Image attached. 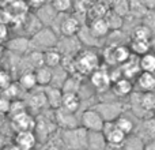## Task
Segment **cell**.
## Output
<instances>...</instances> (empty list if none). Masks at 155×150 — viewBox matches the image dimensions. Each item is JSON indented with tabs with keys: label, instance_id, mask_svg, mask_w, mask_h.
I'll return each instance as SVG.
<instances>
[{
	"label": "cell",
	"instance_id": "4fadbf2b",
	"mask_svg": "<svg viewBox=\"0 0 155 150\" xmlns=\"http://www.w3.org/2000/svg\"><path fill=\"white\" fill-rule=\"evenodd\" d=\"M135 83L140 93H155V74L142 71L135 79Z\"/></svg>",
	"mask_w": 155,
	"mask_h": 150
},
{
	"label": "cell",
	"instance_id": "44dd1931",
	"mask_svg": "<svg viewBox=\"0 0 155 150\" xmlns=\"http://www.w3.org/2000/svg\"><path fill=\"white\" fill-rule=\"evenodd\" d=\"M80 108V97L78 93H64L61 101V109L71 113H76Z\"/></svg>",
	"mask_w": 155,
	"mask_h": 150
},
{
	"label": "cell",
	"instance_id": "f546056e",
	"mask_svg": "<svg viewBox=\"0 0 155 150\" xmlns=\"http://www.w3.org/2000/svg\"><path fill=\"white\" fill-rule=\"evenodd\" d=\"M105 19H106L110 30H113V32H118L124 25V18L120 16L118 14H116L114 11H109L106 14V16H105Z\"/></svg>",
	"mask_w": 155,
	"mask_h": 150
},
{
	"label": "cell",
	"instance_id": "d4e9b609",
	"mask_svg": "<svg viewBox=\"0 0 155 150\" xmlns=\"http://www.w3.org/2000/svg\"><path fill=\"white\" fill-rule=\"evenodd\" d=\"M129 49H131L132 55L140 57L144 53L151 51V44L150 41H143V40H131V44H129Z\"/></svg>",
	"mask_w": 155,
	"mask_h": 150
},
{
	"label": "cell",
	"instance_id": "30bf717a",
	"mask_svg": "<svg viewBox=\"0 0 155 150\" xmlns=\"http://www.w3.org/2000/svg\"><path fill=\"white\" fill-rule=\"evenodd\" d=\"M75 119H76L75 113L67 112V111L61 109V108L54 111V121H56L57 127H60L61 130H72L79 127L80 124H78Z\"/></svg>",
	"mask_w": 155,
	"mask_h": 150
},
{
	"label": "cell",
	"instance_id": "836d02e7",
	"mask_svg": "<svg viewBox=\"0 0 155 150\" xmlns=\"http://www.w3.org/2000/svg\"><path fill=\"white\" fill-rule=\"evenodd\" d=\"M112 11H114L123 18L127 16L129 14V0H114Z\"/></svg>",
	"mask_w": 155,
	"mask_h": 150
},
{
	"label": "cell",
	"instance_id": "7402d4cb",
	"mask_svg": "<svg viewBox=\"0 0 155 150\" xmlns=\"http://www.w3.org/2000/svg\"><path fill=\"white\" fill-rule=\"evenodd\" d=\"M63 62V55L57 48H51L44 51V64L48 66L51 68H56L61 64Z\"/></svg>",
	"mask_w": 155,
	"mask_h": 150
},
{
	"label": "cell",
	"instance_id": "ba28073f",
	"mask_svg": "<svg viewBox=\"0 0 155 150\" xmlns=\"http://www.w3.org/2000/svg\"><path fill=\"white\" fill-rule=\"evenodd\" d=\"M102 134L106 138V142L109 145H124L127 139V135L121 130L116 127L114 121H105V126L102 128Z\"/></svg>",
	"mask_w": 155,
	"mask_h": 150
},
{
	"label": "cell",
	"instance_id": "1f68e13d",
	"mask_svg": "<svg viewBox=\"0 0 155 150\" xmlns=\"http://www.w3.org/2000/svg\"><path fill=\"white\" fill-rule=\"evenodd\" d=\"M49 3L59 14H68L72 8V0H51Z\"/></svg>",
	"mask_w": 155,
	"mask_h": 150
},
{
	"label": "cell",
	"instance_id": "d6986e66",
	"mask_svg": "<svg viewBox=\"0 0 155 150\" xmlns=\"http://www.w3.org/2000/svg\"><path fill=\"white\" fill-rule=\"evenodd\" d=\"M35 73V79H37V85L41 87H46V86L52 85L53 80V68L48 67V66H41L37 70H34Z\"/></svg>",
	"mask_w": 155,
	"mask_h": 150
},
{
	"label": "cell",
	"instance_id": "cb8c5ba5",
	"mask_svg": "<svg viewBox=\"0 0 155 150\" xmlns=\"http://www.w3.org/2000/svg\"><path fill=\"white\" fill-rule=\"evenodd\" d=\"M19 87H22L23 90L31 91L37 86V79H35V73L34 70H26L25 73H22L21 78H19Z\"/></svg>",
	"mask_w": 155,
	"mask_h": 150
},
{
	"label": "cell",
	"instance_id": "9c48e42d",
	"mask_svg": "<svg viewBox=\"0 0 155 150\" xmlns=\"http://www.w3.org/2000/svg\"><path fill=\"white\" fill-rule=\"evenodd\" d=\"M34 14L38 18V21L42 23V26H48V27L53 26L56 19H57V15H59V12L54 10L53 5H52L49 2L46 3V4H44L42 7L37 8Z\"/></svg>",
	"mask_w": 155,
	"mask_h": 150
},
{
	"label": "cell",
	"instance_id": "e575fe53",
	"mask_svg": "<svg viewBox=\"0 0 155 150\" xmlns=\"http://www.w3.org/2000/svg\"><path fill=\"white\" fill-rule=\"evenodd\" d=\"M142 23H144L146 26L155 34V11H147V14L143 16Z\"/></svg>",
	"mask_w": 155,
	"mask_h": 150
},
{
	"label": "cell",
	"instance_id": "8d00e7d4",
	"mask_svg": "<svg viewBox=\"0 0 155 150\" xmlns=\"http://www.w3.org/2000/svg\"><path fill=\"white\" fill-rule=\"evenodd\" d=\"M11 85V77L5 71H0V87L5 89L7 86Z\"/></svg>",
	"mask_w": 155,
	"mask_h": 150
},
{
	"label": "cell",
	"instance_id": "8fae6325",
	"mask_svg": "<svg viewBox=\"0 0 155 150\" xmlns=\"http://www.w3.org/2000/svg\"><path fill=\"white\" fill-rule=\"evenodd\" d=\"M37 135L34 131H16L14 143L21 150H33L37 145Z\"/></svg>",
	"mask_w": 155,
	"mask_h": 150
},
{
	"label": "cell",
	"instance_id": "f35d334b",
	"mask_svg": "<svg viewBox=\"0 0 155 150\" xmlns=\"http://www.w3.org/2000/svg\"><path fill=\"white\" fill-rule=\"evenodd\" d=\"M148 11H155V0H139Z\"/></svg>",
	"mask_w": 155,
	"mask_h": 150
},
{
	"label": "cell",
	"instance_id": "d6a6232c",
	"mask_svg": "<svg viewBox=\"0 0 155 150\" xmlns=\"http://www.w3.org/2000/svg\"><path fill=\"white\" fill-rule=\"evenodd\" d=\"M23 112H27V105L26 102L23 101H19V100H15V101H11V107H10V111H8V115L10 118H15V116L21 115Z\"/></svg>",
	"mask_w": 155,
	"mask_h": 150
},
{
	"label": "cell",
	"instance_id": "ab89813d",
	"mask_svg": "<svg viewBox=\"0 0 155 150\" xmlns=\"http://www.w3.org/2000/svg\"><path fill=\"white\" fill-rule=\"evenodd\" d=\"M7 36H8L7 26H5L4 23H2V22H0V43L7 40Z\"/></svg>",
	"mask_w": 155,
	"mask_h": 150
},
{
	"label": "cell",
	"instance_id": "e0dca14e",
	"mask_svg": "<svg viewBox=\"0 0 155 150\" xmlns=\"http://www.w3.org/2000/svg\"><path fill=\"white\" fill-rule=\"evenodd\" d=\"M88 30H90V33L95 38L101 40V38L106 37V36L109 34L110 27H109V25H107V22L105 18H95L91 21L90 25H88Z\"/></svg>",
	"mask_w": 155,
	"mask_h": 150
},
{
	"label": "cell",
	"instance_id": "83f0119b",
	"mask_svg": "<svg viewBox=\"0 0 155 150\" xmlns=\"http://www.w3.org/2000/svg\"><path fill=\"white\" fill-rule=\"evenodd\" d=\"M123 146L124 150H144L146 142L137 134H132L129 137H127Z\"/></svg>",
	"mask_w": 155,
	"mask_h": 150
},
{
	"label": "cell",
	"instance_id": "b9f144b4",
	"mask_svg": "<svg viewBox=\"0 0 155 150\" xmlns=\"http://www.w3.org/2000/svg\"><path fill=\"white\" fill-rule=\"evenodd\" d=\"M150 44H151V51H153L154 53H155V34L153 36V38H151Z\"/></svg>",
	"mask_w": 155,
	"mask_h": 150
},
{
	"label": "cell",
	"instance_id": "60d3db41",
	"mask_svg": "<svg viewBox=\"0 0 155 150\" xmlns=\"http://www.w3.org/2000/svg\"><path fill=\"white\" fill-rule=\"evenodd\" d=\"M2 150H21V148H18L15 143H12V145H5Z\"/></svg>",
	"mask_w": 155,
	"mask_h": 150
},
{
	"label": "cell",
	"instance_id": "6da1fadb",
	"mask_svg": "<svg viewBox=\"0 0 155 150\" xmlns=\"http://www.w3.org/2000/svg\"><path fill=\"white\" fill-rule=\"evenodd\" d=\"M59 34L52 27L42 26L37 33L30 37V48L31 51H46L51 48H56L59 43Z\"/></svg>",
	"mask_w": 155,
	"mask_h": 150
},
{
	"label": "cell",
	"instance_id": "74e56055",
	"mask_svg": "<svg viewBox=\"0 0 155 150\" xmlns=\"http://www.w3.org/2000/svg\"><path fill=\"white\" fill-rule=\"evenodd\" d=\"M27 2H29V4L31 5L33 8H35V10H37V8L42 7L44 4H46V3H48V0H27Z\"/></svg>",
	"mask_w": 155,
	"mask_h": 150
},
{
	"label": "cell",
	"instance_id": "ee69618b",
	"mask_svg": "<svg viewBox=\"0 0 155 150\" xmlns=\"http://www.w3.org/2000/svg\"><path fill=\"white\" fill-rule=\"evenodd\" d=\"M154 118H155V111H154Z\"/></svg>",
	"mask_w": 155,
	"mask_h": 150
},
{
	"label": "cell",
	"instance_id": "4316f807",
	"mask_svg": "<svg viewBox=\"0 0 155 150\" xmlns=\"http://www.w3.org/2000/svg\"><path fill=\"white\" fill-rule=\"evenodd\" d=\"M139 64H140V70L143 73L155 74V53L153 51H150L147 53H144L143 56H140Z\"/></svg>",
	"mask_w": 155,
	"mask_h": 150
},
{
	"label": "cell",
	"instance_id": "603a6c76",
	"mask_svg": "<svg viewBox=\"0 0 155 150\" xmlns=\"http://www.w3.org/2000/svg\"><path fill=\"white\" fill-rule=\"evenodd\" d=\"M114 124H116V127H117L118 130H121V131L127 135V137L135 134V128H136L135 121L132 120L131 118H128L127 115H124V113H123V115H120L117 119H116Z\"/></svg>",
	"mask_w": 155,
	"mask_h": 150
},
{
	"label": "cell",
	"instance_id": "277c9868",
	"mask_svg": "<svg viewBox=\"0 0 155 150\" xmlns=\"http://www.w3.org/2000/svg\"><path fill=\"white\" fill-rule=\"evenodd\" d=\"M80 126L87 131H102L105 120L98 111L91 108V109H86L80 115Z\"/></svg>",
	"mask_w": 155,
	"mask_h": 150
},
{
	"label": "cell",
	"instance_id": "d590c367",
	"mask_svg": "<svg viewBox=\"0 0 155 150\" xmlns=\"http://www.w3.org/2000/svg\"><path fill=\"white\" fill-rule=\"evenodd\" d=\"M10 107H11V100L2 94L0 96V113H8Z\"/></svg>",
	"mask_w": 155,
	"mask_h": 150
},
{
	"label": "cell",
	"instance_id": "7bdbcfd3",
	"mask_svg": "<svg viewBox=\"0 0 155 150\" xmlns=\"http://www.w3.org/2000/svg\"><path fill=\"white\" fill-rule=\"evenodd\" d=\"M46 150H61L59 148V146H56V145H53V146H51V148H48Z\"/></svg>",
	"mask_w": 155,
	"mask_h": 150
},
{
	"label": "cell",
	"instance_id": "3957f363",
	"mask_svg": "<svg viewBox=\"0 0 155 150\" xmlns=\"http://www.w3.org/2000/svg\"><path fill=\"white\" fill-rule=\"evenodd\" d=\"M75 66L78 73L91 75L97 68H99V56L90 48L79 51V53L75 56Z\"/></svg>",
	"mask_w": 155,
	"mask_h": 150
},
{
	"label": "cell",
	"instance_id": "9a60e30c",
	"mask_svg": "<svg viewBox=\"0 0 155 150\" xmlns=\"http://www.w3.org/2000/svg\"><path fill=\"white\" fill-rule=\"evenodd\" d=\"M44 91H45L46 96V101H48V105L52 108L53 111L61 108V101H63V94L64 91L61 90V87H57V86H46L44 87Z\"/></svg>",
	"mask_w": 155,
	"mask_h": 150
},
{
	"label": "cell",
	"instance_id": "ffe728a7",
	"mask_svg": "<svg viewBox=\"0 0 155 150\" xmlns=\"http://www.w3.org/2000/svg\"><path fill=\"white\" fill-rule=\"evenodd\" d=\"M146 143L150 141H155V118H150L143 120L140 126V131L136 132Z\"/></svg>",
	"mask_w": 155,
	"mask_h": 150
},
{
	"label": "cell",
	"instance_id": "484cf974",
	"mask_svg": "<svg viewBox=\"0 0 155 150\" xmlns=\"http://www.w3.org/2000/svg\"><path fill=\"white\" fill-rule=\"evenodd\" d=\"M45 105H48V101H46V96L44 89H41V90H31L30 98H29V107L35 108V109H41Z\"/></svg>",
	"mask_w": 155,
	"mask_h": 150
},
{
	"label": "cell",
	"instance_id": "ac0fdd59",
	"mask_svg": "<svg viewBox=\"0 0 155 150\" xmlns=\"http://www.w3.org/2000/svg\"><path fill=\"white\" fill-rule=\"evenodd\" d=\"M107 146L106 138L102 131H88L87 134V149L86 150H105Z\"/></svg>",
	"mask_w": 155,
	"mask_h": 150
},
{
	"label": "cell",
	"instance_id": "7a4b0ae2",
	"mask_svg": "<svg viewBox=\"0 0 155 150\" xmlns=\"http://www.w3.org/2000/svg\"><path fill=\"white\" fill-rule=\"evenodd\" d=\"M87 134L88 131L82 126L72 130H63V143L68 150H86L87 149Z\"/></svg>",
	"mask_w": 155,
	"mask_h": 150
},
{
	"label": "cell",
	"instance_id": "2e32d148",
	"mask_svg": "<svg viewBox=\"0 0 155 150\" xmlns=\"http://www.w3.org/2000/svg\"><path fill=\"white\" fill-rule=\"evenodd\" d=\"M112 91L116 97H120V98L128 97L134 93V83L131 79L123 77L112 83Z\"/></svg>",
	"mask_w": 155,
	"mask_h": 150
},
{
	"label": "cell",
	"instance_id": "f1b7e54d",
	"mask_svg": "<svg viewBox=\"0 0 155 150\" xmlns=\"http://www.w3.org/2000/svg\"><path fill=\"white\" fill-rule=\"evenodd\" d=\"M153 36H154V33L151 32V30L148 29V27L146 26L144 23H140V25H137V26L134 29V32H132V38H134V40L151 41V38H153Z\"/></svg>",
	"mask_w": 155,
	"mask_h": 150
},
{
	"label": "cell",
	"instance_id": "52a82bcc",
	"mask_svg": "<svg viewBox=\"0 0 155 150\" xmlns=\"http://www.w3.org/2000/svg\"><path fill=\"white\" fill-rule=\"evenodd\" d=\"M90 82L94 86L97 91L102 93V91H106L109 87H112V78L110 74L106 68H97L93 74L90 75Z\"/></svg>",
	"mask_w": 155,
	"mask_h": 150
},
{
	"label": "cell",
	"instance_id": "5b68a950",
	"mask_svg": "<svg viewBox=\"0 0 155 150\" xmlns=\"http://www.w3.org/2000/svg\"><path fill=\"white\" fill-rule=\"evenodd\" d=\"M56 22H59L57 32H60V34L63 37H75V36H78V33H79L80 27H82V25L78 21V18H75L74 15H68V14H61V21H59V15H57Z\"/></svg>",
	"mask_w": 155,
	"mask_h": 150
},
{
	"label": "cell",
	"instance_id": "4dcf8cb0",
	"mask_svg": "<svg viewBox=\"0 0 155 150\" xmlns=\"http://www.w3.org/2000/svg\"><path fill=\"white\" fill-rule=\"evenodd\" d=\"M79 87H80V82L76 79L75 74H72L65 79L64 83H63L61 90L64 91V93H78V91H79Z\"/></svg>",
	"mask_w": 155,
	"mask_h": 150
},
{
	"label": "cell",
	"instance_id": "5bb4252c",
	"mask_svg": "<svg viewBox=\"0 0 155 150\" xmlns=\"http://www.w3.org/2000/svg\"><path fill=\"white\" fill-rule=\"evenodd\" d=\"M7 49L16 55H25L31 51L30 48V38L27 37H14L7 41Z\"/></svg>",
	"mask_w": 155,
	"mask_h": 150
},
{
	"label": "cell",
	"instance_id": "7c38bea8",
	"mask_svg": "<svg viewBox=\"0 0 155 150\" xmlns=\"http://www.w3.org/2000/svg\"><path fill=\"white\" fill-rule=\"evenodd\" d=\"M11 124L15 128V131H34L35 119L29 112H23L11 119Z\"/></svg>",
	"mask_w": 155,
	"mask_h": 150
},
{
	"label": "cell",
	"instance_id": "8992f818",
	"mask_svg": "<svg viewBox=\"0 0 155 150\" xmlns=\"http://www.w3.org/2000/svg\"><path fill=\"white\" fill-rule=\"evenodd\" d=\"M124 105L120 102H113V101H105L99 102L94 107V109H97L101 116L104 118L105 121H114L120 115L124 113Z\"/></svg>",
	"mask_w": 155,
	"mask_h": 150
}]
</instances>
